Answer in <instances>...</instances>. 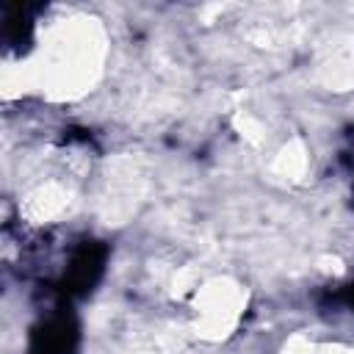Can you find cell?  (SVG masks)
<instances>
[{
  "label": "cell",
  "mask_w": 354,
  "mask_h": 354,
  "mask_svg": "<svg viewBox=\"0 0 354 354\" xmlns=\"http://www.w3.org/2000/svg\"><path fill=\"white\" fill-rule=\"evenodd\" d=\"M246 307V293L238 282L227 277L207 279L194 288L191 299V318L194 329L210 340H221L227 332L235 329Z\"/></svg>",
  "instance_id": "6da1fadb"
}]
</instances>
